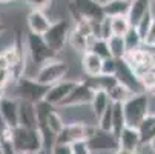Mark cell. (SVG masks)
<instances>
[{"label":"cell","instance_id":"cell-5","mask_svg":"<svg viewBox=\"0 0 155 154\" xmlns=\"http://www.w3.org/2000/svg\"><path fill=\"white\" fill-rule=\"evenodd\" d=\"M48 90H49V86L41 85L35 79H31V77H20L18 80H15L17 99L23 100V102H29L35 105L45 99Z\"/></svg>","mask_w":155,"mask_h":154},{"label":"cell","instance_id":"cell-41","mask_svg":"<svg viewBox=\"0 0 155 154\" xmlns=\"http://www.w3.org/2000/svg\"><path fill=\"white\" fill-rule=\"evenodd\" d=\"M112 154H138V152H130V151H124V149H117Z\"/></svg>","mask_w":155,"mask_h":154},{"label":"cell","instance_id":"cell-8","mask_svg":"<svg viewBox=\"0 0 155 154\" xmlns=\"http://www.w3.org/2000/svg\"><path fill=\"white\" fill-rule=\"evenodd\" d=\"M86 123L87 122H80V120L64 123L61 131L55 136L54 145L71 146L78 142H86Z\"/></svg>","mask_w":155,"mask_h":154},{"label":"cell","instance_id":"cell-14","mask_svg":"<svg viewBox=\"0 0 155 154\" xmlns=\"http://www.w3.org/2000/svg\"><path fill=\"white\" fill-rule=\"evenodd\" d=\"M117 139H118V149H124L130 152H138L140 146L143 145L138 129L130 126H124Z\"/></svg>","mask_w":155,"mask_h":154},{"label":"cell","instance_id":"cell-28","mask_svg":"<svg viewBox=\"0 0 155 154\" xmlns=\"http://www.w3.org/2000/svg\"><path fill=\"white\" fill-rule=\"evenodd\" d=\"M97 128L100 131H109L112 133V102L103 111V114L97 119Z\"/></svg>","mask_w":155,"mask_h":154},{"label":"cell","instance_id":"cell-34","mask_svg":"<svg viewBox=\"0 0 155 154\" xmlns=\"http://www.w3.org/2000/svg\"><path fill=\"white\" fill-rule=\"evenodd\" d=\"M143 46H147L149 50L155 48V17H153L149 29L146 31V34L143 37Z\"/></svg>","mask_w":155,"mask_h":154},{"label":"cell","instance_id":"cell-24","mask_svg":"<svg viewBox=\"0 0 155 154\" xmlns=\"http://www.w3.org/2000/svg\"><path fill=\"white\" fill-rule=\"evenodd\" d=\"M123 42H124V48H126V54L132 53V51H137L143 46V39L141 36L137 33L135 28H130L124 36H123Z\"/></svg>","mask_w":155,"mask_h":154},{"label":"cell","instance_id":"cell-42","mask_svg":"<svg viewBox=\"0 0 155 154\" xmlns=\"http://www.w3.org/2000/svg\"><path fill=\"white\" fill-rule=\"evenodd\" d=\"M6 31V26L3 25V23H0V37H2V34Z\"/></svg>","mask_w":155,"mask_h":154},{"label":"cell","instance_id":"cell-32","mask_svg":"<svg viewBox=\"0 0 155 154\" xmlns=\"http://www.w3.org/2000/svg\"><path fill=\"white\" fill-rule=\"evenodd\" d=\"M140 83H141V86H143L144 93H146L147 90H152V88H155V67L150 68L144 76L140 77Z\"/></svg>","mask_w":155,"mask_h":154},{"label":"cell","instance_id":"cell-44","mask_svg":"<svg viewBox=\"0 0 155 154\" xmlns=\"http://www.w3.org/2000/svg\"><path fill=\"white\" fill-rule=\"evenodd\" d=\"M38 154H51V152H48V151H40Z\"/></svg>","mask_w":155,"mask_h":154},{"label":"cell","instance_id":"cell-20","mask_svg":"<svg viewBox=\"0 0 155 154\" xmlns=\"http://www.w3.org/2000/svg\"><path fill=\"white\" fill-rule=\"evenodd\" d=\"M101 59L91 51L81 54V68L86 77H98L101 76Z\"/></svg>","mask_w":155,"mask_h":154},{"label":"cell","instance_id":"cell-9","mask_svg":"<svg viewBox=\"0 0 155 154\" xmlns=\"http://www.w3.org/2000/svg\"><path fill=\"white\" fill-rule=\"evenodd\" d=\"M28 51L32 62L38 67H41L43 63H46L52 59H57V54L46 45L41 36L28 34Z\"/></svg>","mask_w":155,"mask_h":154},{"label":"cell","instance_id":"cell-40","mask_svg":"<svg viewBox=\"0 0 155 154\" xmlns=\"http://www.w3.org/2000/svg\"><path fill=\"white\" fill-rule=\"evenodd\" d=\"M149 146H150V151H152V154H155V136L149 140Z\"/></svg>","mask_w":155,"mask_h":154},{"label":"cell","instance_id":"cell-15","mask_svg":"<svg viewBox=\"0 0 155 154\" xmlns=\"http://www.w3.org/2000/svg\"><path fill=\"white\" fill-rule=\"evenodd\" d=\"M26 23H28V29L29 34L34 36H45V33L49 29L51 26V19L43 12V11H31L26 17Z\"/></svg>","mask_w":155,"mask_h":154},{"label":"cell","instance_id":"cell-7","mask_svg":"<svg viewBox=\"0 0 155 154\" xmlns=\"http://www.w3.org/2000/svg\"><path fill=\"white\" fill-rule=\"evenodd\" d=\"M86 146L92 154H112L118 149V139L114 133L97 129V133L86 140Z\"/></svg>","mask_w":155,"mask_h":154},{"label":"cell","instance_id":"cell-36","mask_svg":"<svg viewBox=\"0 0 155 154\" xmlns=\"http://www.w3.org/2000/svg\"><path fill=\"white\" fill-rule=\"evenodd\" d=\"M71 151L72 154H92L89 148L86 146V142H78V143L71 145Z\"/></svg>","mask_w":155,"mask_h":154},{"label":"cell","instance_id":"cell-25","mask_svg":"<svg viewBox=\"0 0 155 154\" xmlns=\"http://www.w3.org/2000/svg\"><path fill=\"white\" fill-rule=\"evenodd\" d=\"M126 126L124 123V114H123V106L121 103H112V133L118 137L121 129Z\"/></svg>","mask_w":155,"mask_h":154},{"label":"cell","instance_id":"cell-38","mask_svg":"<svg viewBox=\"0 0 155 154\" xmlns=\"http://www.w3.org/2000/svg\"><path fill=\"white\" fill-rule=\"evenodd\" d=\"M51 154H72L71 146H64V145H54L51 149Z\"/></svg>","mask_w":155,"mask_h":154},{"label":"cell","instance_id":"cell-12","mask_svg":"<svg viewBox=\"0 0 155 154\" xmlns=\"http://www.w3.org/2000/svg\"><path fill=\"white\" fill-rule=\"evenodd\" d=\"M114 77H115V80H117L120 85L126 86L127 90L132 91L134 94H135V93H144L143 86H141V83H140V79L134 74V71L127 67V63H126L123 59L118 60L117 71H115Z\"/></svg>","mask_w":155,"mask_h":154},{"label":"cell","instance_id":"cell-2","mask_svg":"<svg viewBox=\"0 0 155 154\" xmlns=\"http://www.w3.org/2000/svg\"><path fill=\"white\" fill-rule=\"evenodd\" d=\"M126 126L137 128L140 122L150 113V99L147 93H135L121 103Z\"/></svg>","mask_w":155,"mask_h":154},{"label":"cell","instance_id":"cell-16","mask_svg":"<svg viewBox=\"0 0 155 154\" xmlns=\"http://www.w3.org/2000/svg\"><path fill=\"white\" fill-rule=\"evenodd\" d=\"M97 39V34H91L87 36L84 33H81L80 29H77L75 26L71 28L69 36H68V43L71 45L72 50H75L77 53L84 54L86 51H89V46L92 45V42Z\"/></svg>","mask_w":155,"mask_h":154},{"label":"cell","instance_id":"cell-18","mask_svg":"<svg viewBox=\"0 0 155 154\" xmlns=\"http://www.w3.org/2000/svg\"><path fill=\"white\" fill-rule=\"evenodd\" d=\"M18 126L37 129V116L34 103L18 100Z\"/></svg>","mask_w":155,"mask_h":154},{"label":"cell","instance_id":"cell-35","mask_svg":"<svg viewBox=\"0 0 155 154\" xmlns=\"http://www.w3.org/2000/svg\"><path fill=\"white\" fill-rule=\"evenodd\" d=\"M52 0H26V5L31 8V11H43L51 6Z\"/></svg>","mask_w":155,"mask_h":154},{"label":"cell","instance_id":"cell-39","mask_svg":"<svg viewBox=\"0 0 155 154\" xmlns=\"http://www.w3.org/2000/svg\"><path fill=\"white\" fill-rule=\"evenodd\" d=\"M0 70H9V63L2 53H0Z\"/></svg>","mask_w":155,"mask_h":154},{"label":"cell","instance_id":"cell-37","mask_svg":"<svg viewBox=\"0 0 155 154\" xmlns=\"http://www.w3.org/2000/svg\"><path fill=\"white\" fill-rule=\"evenodd\" d=\"M9 80H12L9 70H0V90H5V86L9 83Z\"/></svg>","mask_w":155,"mask_h":154},{"label":"cell","instance_id":"cell-21","mask_svg":"<svg viewBox=\"0 0 155 154\" xmlns=\"http://www.w3.org/2000/svg\"><path fill=\"white\" fill-rule=\"evenodd\" d=\"M137 129H138V133L141 136L143 145L144 143H149V140L155 136V113H149L140 122V125L137 126Z\"/></svg>","mask_w":155,"mask_h":154},{"label":"cell","instance_id":"cell-4","mask_svg":"<svg viewBox=\"0 0 155 154\" xmlns=\"http://www.w3.org/2000/svg\"><path fill=\"white\" fill-rule=\"evenodd\" d=\"M68 71H69V65L57 57L41 65L35 74V80L45 86H52L60 80H63Z\"/></svg>","mask_w":155,"mask_h":154},{"label":"cell","instance_id":"cell-17","mask_svg":"<svg viewBox=\"0 0 155 154\" xmlns=\"http://www.w3.org/2000/svg\"><path fill=\"white\" fill-rule=\"evenodd\" d=\"M150 5L152 0H130L126 19L132 28H135L140 23V20L144 17V14L150 11Z\"/></svg>","mask_w":155,"mask_h":154},{"label":"cell","instance_id":"cell-23","mask_svg":"<svg viewBox=\"0 0 155 154\" xmlns=\"http://www.w3.org/2000/svg\"><path fill=\"white\" fill-rule=\"evenodd\" d=\"M107 48H109V54L115 60H121L126 56V48H124V42L123 37H117V36H110L107 40Z\"/></svg>","mask_w":155,"mask_h":154},{"label":"cell","instance_id":"cell-22","mask_svg":"<svg viewBox=\"0 0 155 154\" xmlns=\"http://www.w3.org/2000/svg\"><path fill=\"white\" fill-rule=\"evenodd\" d=\"M109 103H110V100H109L107 93H104V91H94V97H92L89 106L92 108V114H94L95 119H98L103 114V111L109 106Z\"/></svg>","mask_w":155,"mask_h":154},{"label":"cell","instance_id":"cell-11","mask_svg":"<svg viewBox=\"0 0 155 154\" xmlns=\"http://www.w3.org/2000/svg\"><path fill=\"white\" fill-rule=\"evenodd\" d=\"M94 97V90H91L84 80H78L77 86L72 90V93L63 100L60 108H72V106H86L91 105V100Z\"/></svg>","mask_w":155,"mask_h":154},{"label":"cell","instance_id":"cell-1","mask_svg":"<svg viewBox=\"0 0 155 154\" xmlns=\"http://www.w3.org/2000/svg\"><path fill=\"white\" fill-rule=\"evenodd\" d=\"M11 142L17 154H38L43 151V139L38 129L15 126L11 129Z\"/></svg>","mask_w":155,"mask_h":154},{"label":"cell","instance_id":"cell-10","mask_svg":"<svg viewBox=\"0 0 155 154\" xmlns=\"http://www.w3.org/2000/svg\"><path fill=\"white\" fill-rule=\"evenodd\" d=\"M77 83H78V80H66V79H63L58 83L49 86V90H48V93H46V96H45L43 100H45L46 103H49L51 106L57 108L72 93V90L77 86Z\"/></svg>","mask_w":155,"mask_h":154},{"label":"cell","instance_id":"cell-45","mask_svg":"<svg viewBox=\"0 0 155 154\" xmlns=\"http://www.w3.org/2000/svg\"><path fill=\"white\" fill-rule=\"evenodd\" d=\"M0 154H2V148H0Z\"/></svg>","mask_w":155,"mask_h":154},{"label":"cell","instance_id":"cell-27","mask_svg":"<svg viewBox=\"0 0 155 154\" xmlns=\"http://www.w3.org/2000/svg\"><path fill=\"white\" fill-rule=\"evenodd\" d=\"M132 26L129 25V22L126 17H114L110 19V31H112V36L117 37H123Z\"/></svg>","mask_w":155,"mask_h":154},{"label":"cell","instance_id":"cell-33","mask_svg":"<svg viewBox=\"0 0 155 154\" xmlns=\"http://www.w3.org/2000/svg\"><path fill=\"white\" fill-rule=\"evenodd\" d=\"M152 20H153V15H152V9H150L149 12L144 14V17L140 20V23L135 26V29H137V33L141 36V39L144 37L146 31L149 29V26H150V23H152Z\"/></svg>","mask_w":155,"mask_h":154},{"label":"cell","instance_id":"cell-29","mask_svg":"<svg viewBox=\"0 0 155 154\" xmlns=\"http://www.w3.org/2000/svg\"><path fill=\"white\" fill-rule=\"evenodd\" d=\"M89 51L94 53L95 56H98L101 60L110 57V54H109V48H107V42L103 40V39H98V37L92 42V45L89 46Z\"/></svg>","mask_w":155,"mask_h":154},{"label":"cell","instance_id":"cell-3","mask_svg":"<svg viewBox=\"0 0 155 154\" xmlns=\"http://www.w3.org/2000/svg\"><path fill=\"white\" fill-rule=\"evenodd\" d=\"M71 14L75 22H89V23H98L104 17L103 6L100 0H71L69 2Z\"/></svg>","mask_w":155,"mask_h":154},{"label":"cell","instance_id":"cell-6","mask_svg":"<svg viewBox=\"0 0 155 154\" xmlns=\"http://www.w3.org/2000/svg\"><path fill=\"white\" fill-rule=\"evenodd\" d=\"M69 31H71V25L66 19H60V20H55L51 23L49 29L45 33L43 36V40H45L46 45L55 53H61L64 45L68 43V36H69Z\"/></svg>","mask_w":155,"mask_h":154},{"label":"cell","instance_id":"cell-13","mask_svg":"<svg viewBox=\"0 0 155 154\" xmlns=\"http://www.w3.org/2000/svg\"><path fill=\"white\" fill-rule=\"evenodd\" d=\"M0 119L11 129L18 126V99L17 97L3 96L0 99Z\"/></svg>","mask_w":155,"mask_h":154},{"label":"cell","instance_id":"cell-46","mask_svg":"<svg viewBox=\"0 0 155 154\" xmlns=\"http://www.w3.org/2000/svg\"><path fill=\"white\" fill-rule=\"evenodd\" d=\"M152 2H153V0H152Z\"/></svg>","mask_w":155,"mask_h":154},{"label":"cell","instance_id":"cell-26","mask_svg":"<svg viewBox=\"0 0 155 154\" xmlns=\"http://www.w3.org/2000/svg\"><path fill=\"white\" fill-rule=\"evenodd\" d=\"M132 94V91H129L126 86H123V85H120L118 82H117V85L115 86H112V90H110L109 93H107V96H109V100L112 102V103H123L124 100H127Z\"/></svg>","mask_w":155,"mask_h":154},{"label":"cell","instance_id":"cell-19","mask_svg":"<svg viewBox=\"0 0 155 154\" xmlns=\"http://www.w3.org/2000/svg\"><path fill=\"white\" fill-rule=\"evenodd\" d=\"M130 0H106L101 3L103 6V14L107 19L114 17H126L129 11Z\"/></svg>","mask_w":155,"mask_h":154},{"label":"cell","instance_id":"cell-30","mask_svg":"<svg viewBox=\"0 0 155 154\" xmlns=\"http://www.w3.org/2000/svg\"><path fill=\"white\" fill-rule=\"evenodd\" d=\"M110 36H112V31H110V19L103 17L98 22V34H97V37L103 39V40H107Z\"/></svg>","mask_w":155,"mask_h":154},{"label":"cell","instance_id":"cell-43","mask_svg":"<svg viewBox=\"0 0 155 154\" xmlns=\"http://www.w3.org/2000/svg\"><path fill=\"white\" fill-rule=\"evenodd\" d=\"M11 2H17V0H0V3H11Z\"/></svg>","mask_w":155,"mask_h":154},{"label":"cell","instance_id":"cell-31","mask_svg":"<svg viewBox=\"0 0 155 154\" xmlns=\"http://www.w3.org/2000/svg\"><path fill=\"white\" fill-rule=\"evenodd\" d=\"M117 65H118V60L112 57L104 59L101 62V76H114L117 71Z\"/></svg>","mask_w":155,"mask_h":154}]
</instances>
